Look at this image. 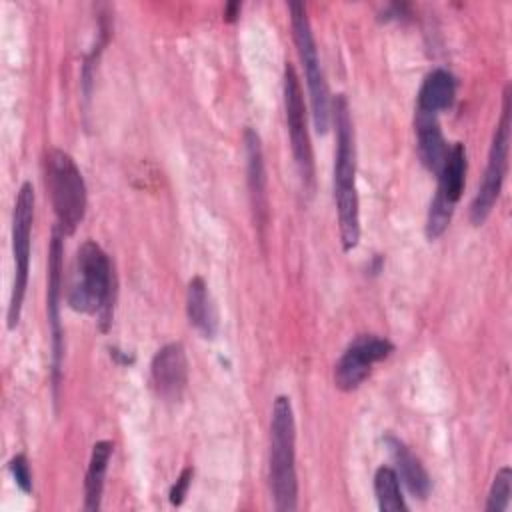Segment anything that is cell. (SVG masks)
Instances as JSON below:
<instances>
[{"mask_svg":"<svg viewBox=\"0 0 512 512\" xmlns=\"http://www.w3.org/2000/svg\"><path fill=\"white\" fill-rule=\"evenodd\" d=\"M336 130L334 152V202L338 214V230L344 252L358 246L360 240V200L356 190V144L350 118L348 98L338 94L332 98V118Z\"/></svg>","mask_w":512,"mask_h":512,"instance_id":"1","label":"cell"},{"mask_svg":"<svg viewBox=\"0 0 512 512\" xmlns=\"http://www.w3.org/2000/svg\"><path fill=\"white\" fill-rule=\"evenodd\" d=\"M192 478H194V468L192 466H186L180 476L176 478V482L172 484L170 492H168V498H170V504L172 506H180L188 494V488L192 484Z\"/></svg>","mask_w":512,"mask_h":512,"instance_id":"22","label":"cell"},{"mask_svg":"<svg viewBox=\"0 0 512 512\" xmlns=\"http://www.w3.org/2000/svg\"><path fill=\"white\" fill-rule=\"evenodd\" d=\"M114 292V268L108 254L94 240H86L74 258L72 278L66 292L68 306L74 312L96 316L100 330L106 332L112 324Z\"/></svg>","mask_w":512,"mask_h":512,"instance_id":"2","label":"cell"},{"mask_svg":"<svg viewBox=\"0 0 512 512\" xmlns=\"http://www.w3.org/2000/svg\"><path fill=\"white\" fill-rule=\"evenodd\" d=\"M466 170H468V160H466V148L462 142H454L448 148L446 160L436 174L438 186L436 194L430 200L428 214H426V238L432 242L440 238L456 210V204L464 192L466 184Z\"/></svg>","mask_w":512,"mask_h":512,"instance_id":"8","label":"cell"},{"mask_svg":"<svg viewBox=\"0 0 512 512\" xmlns=\"http://www.w3.org/2000/svg\"><path fill=\"white\" fill-rule=\"evenodd\" d=\"M186 316L202 338H214L218 332V312L202 276H194L186 288Z\"/></svg>","mask_w":512,"mask_h":512,"instance_id":"16","label":"cell"},{"mask_svg":"<svg viewBox=\"0 0 512 512\" xmlns=\"http://www.w3.org/2000/svg\"><path fill=\"white\" fill-rule=\"evenodd\" d=\"M456 98V78L446 68H436L426 74L418 98L416 114L438 116L442 110H448Z\"/></svg>","mask_w":512,"mask_h":512,"instance_id":"15","label":"cell"},{"mask_svg":"<svg viewBox=\"0 0 512 512\" xmlns=\"http://www.w3.org/2000/svg\"><path fill=\"white\" fill-rule=\"evenodd\" d=\"M112 450H114V444L110 440H98L92 446L86 480H84V508L90 512H96L102 506L104 480H106Z\"/></svg>","mask_w":512,"mask_h":512,"instance_id":"18","label":"cell"},{"mask_svg":"<svg viewBox=\"0 0 512 512\" xmlns=\"http://www.w3.org/2000/svg\"><path fill=\"white\" fill-rule=\"evenodd\" d=\"M508 152H510V84L504 88L502 116L492 134L482 182L478 184V190L470 204L472 226H482L498 202V196L502 192V184L508 172Z\"/></svg>","mask_w":512,"mask_h":512,"instance_id":"7","label":"cell"},{"mask_svg":"<svg viewBox=\"0 0 512 512\" xmlns=\"http://www.w3.org/2000/svg\"><path fill=\"white\" fill-rule=\"evenodd\" d=\"M394 352V344L386 336H356L334 366V384L342 392L356 390L372 372V366Z\"/></svg>","mask_w":512,"mask_h":512,"instance_id":"10","label":"cell"},{"mask_svg":"<svg viewBox=\"0 0 512 512\" xmlns=\"http://www.w3.org/2000/svg\"><path fill=\"white\" fill-rule=\"evenodd\" d=\"M416 148H418V158L424 164L426 170L432 174H438L446 154H448V144L444 140V134L440 130L438 116H426V114H416Z\"/></svg>","mask_w":512,"mask_h":512,"instance_id":"17","label":"cell"},{"mask_svg":"<svg viewBox=\"0 0 512 512\" xmlns=\"http://www.w3.org/2000/svg\"><path fill=\"white\" fill-rule=\"evenodd\" d=\"M374 494L382 512H406L408 504L400 490V480L390 466H380L374 474Z\"/></svg>","mask_w":512,"mask_h":512,"instance_id":"19","label":"cell"},{"mask_svg":"<svg viewBox=\"0 0 512 512\" xmlns=\"http://www.w3.org/2000/svg\"><path fill=\"white\" fill-rule=\"evenodd\" d=\"M384 442L394 460V472H396L398 480L406 486L410 496L424 500L430 492V476H428L424 464L420 462V458L414 456L412 450L392 434H388L384 438Z\"/></svg>","mask_w":512,"mask_h":512,"instance_id":"14","label":"cell"},{"mask_svg":"<svg viewBox=\"0 0 512 512\" xmlns=\"http://www.w3.org/2000/svg\"><path fill=\"white\" fill-rule=\"evenodd\" d=\"M288 10H290V24H292V38L304 68V76H306L312 122L318 134H326L332 118V96L320 66L312 24H310L306 6L302 2H290Z\"/></svg>","mask_w":512,"mask_h":512,"instance_id":"5","label":"cell"},{"mask_svg":"<svg viewBox=\"0 0 512 512\" xmlns=\"http://www.w3.org/2000/svg\"><path fill=\"white\" fill-rule=\"evenodd\" d=\"M156 394L166 402H178L188 384V358L180 342L164 344L150 364Z\"/></svg>","mask_w":512,"mask_h":512,"instance_id":"12","label":"cell"},{"mask_svg":"<svg viewBox=\"0 0 512 512\" xmlns=\"http://www.w3.org/2000/svg\"><path fill=\"white\" fill-rule=\"evenodd\" d=\"M64 236L58 228L52 232V242L48 250V290H46V314L48 328L52 336V386L54 390L60 384L62 374V356H64V328L60 322V300H62V246Z\"/></svg>","mask_w":512,"mask_h":512,"instance_id":"11","label":"cell"},{"mask_svg":"<svg viewBox=\"0 0 512 512\" xmlns=\"http://www.w3.org/2000/svg\"><path fill=\"white\" fill-rule=\"evenodd\" d=\"M244 146H246V172H248V190H250L254 222L258 228H264L268 222V192H266L264 154H262V142L258 132H254L252 128H246Z\"/></svg>","mask_w":512,"mask_h":512,"instance_id":"13","label":"cell"},{"mask_svg":"<svg viewBox=\"0 0 512 512\" xmlns=\"http://www.w3.org/2000/svg\"><path fill=\"white\" fill-rule=\"evenodd\" d=\"M268 482L278 512L298 508V476H296V422L288 396H276L270 416V454Z\"/></svg>","mask_w":512,"mask_h":512,"instance_id":"3","label":"cell"},{"mask_svg":"<svg viewBox=\"0 0 512 512\" xmlns=\"http://www.w3.org/2000/svg\"><path fill=\"white\" fill-rule=\"evenodd\" d=\"M282 86H284L286 126H288L294 162H296L304 190H312L314 188V152H312L310 132L306 124V102H304V92L300 86L298 72L290 62H286L284 66Z\"/></svg>","mask_w":512,"mask_h":512,"instance_id":"9","label":"cell"},{"mask_svg":"<svg viewBox=\"0 0 512 512\" xmlns=\"http://www.w3.org/2000/svg\"><path fill=\"white\" fill-rule=\"evenodd\" d=\"M46 188L52 200L56 226L62 236H72L86 214V184L74 158L60 150L50 148L44 160Z\"/></svg>","mask_w":512,"mask_h":512,"instance_id":"4","label":"cell"},{"mask_svg":"<svg viewBox=\"0 0 512 512\" xmlns=\"http://www.w3.org/2000/svg\"><path fill=\"white\" fill-rule=\"evenodd\" d=\"M8 470L16 482V486L24 492V494H30L32 492V472H30V466H28V460L24 454H16L10 458L8 462Z\"/></svg>","mask_w":512,"mask_h":512,"instance_id":"21","label":"cell"},{"mask_svg":"<svg viewBox=\"0 0 512 512\" xmlns=\"http://www.w3.org/2000/svg\"><path fill=\"white\" fill-rule=\"evenodd\" d=\"M240 2H228L226 6H224V20L226 22H234L238 16H240Z\"/></svg>","mask_w":512,"mask_h":512,"instance_id":"23","label":"cell"},{"mask_svg":"<svg viewBox=\"0 0 512 512\" xmlns=\"http://www.w3.org/2000/svg\"><path fill=\"white\" fill-rule=\"evenodd\" d=\"M510 494H512V470L508 466H502L492 480L484 510L486 512H504L508 508Z\"/></svg>","mask_w":512,"mask_h":512,"instance_id":"20","label":"cell"},{"mask_svg":"<svg viewBox=\"0 0 512 512\" xmlns=\"http://www.w3.org/2000/svg\"><path fill=\"white\" fill-rule=\"evenodd\" d=\"M34 188L30 182H22L14 212H12V258H14V280L12 292L6 312V326L14 330L20 322L22 302L28 288V272H30V238H32V224H34Z\"/></svg>","mask_w":512,"mask_h":512,"instance_id":"6","label":"cell"}]
</instances>
